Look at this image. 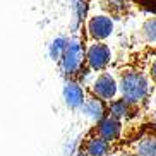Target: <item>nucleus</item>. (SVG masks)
I'll list each match as a JSON object with an SVG mask.
<instances>
[{
	"instance_id": "f257e3e1",
	"label": "nucleus",
	"mask_w": 156,
	"mask_h": 156,
	"mask_svg": "<svg viewBox=\"0 0 156 156\" xmlns=\"http://www.w3.org/2000/svg\"><path fill=\"white\" fill-rule=\"evenodd\" d=\"M117 83H119L120 96L149 108L153 94L151 79L144 65L137 64V58L127 62L122 69L117 70Z\"/></svg>"
},
{
	"instance_id": "f03ea898",
	"label": "nucleus",
	"mask_w": 156,
	"mask_h": 156,
	"mask_svg": "<svg viewBox=\"0 0 156 156\" xmlns=\"http://www.w3.org/2000/svg\"><path fill=\"white\" fill-rule=\"evenodd\" d=\"M62 62V70L67 76V79L77 81L83 76L87 74V67H86V50L81 45V41L77 40H70L65 45V50L60 57Z\"/></svg>"
},
{
	"instance_id": "7ed1b4c3",
	"label": "nucleus",
	"mask_w": 156,
	"mask_h": 156,
	"mask_svg": "<svg viewBox=\"0 0 156 156\" xmlns=\"http://www.w3.org/2000/svg\"><path fill=\"white\" fill-rule=\"evenodd\" d=\"M146 130L156 132V110H149V108H147V110L144 112V113H141L139 117L125 122L124 129H122V137H120V141H119L120 149H122L125 144L132 142L139 134L146 132Z\"/></svg>"
},
{
	"instance_id": "20e7f679",
	"label": "nucleus",
	"mask_w": 156,
	"mask_h": 156,
	"mask_svg": "<svg viewBox=\"0 0 156 156\" xmlns=\"http://www.w3.org/2000/svg\"><path fill=\"white\" fill-rule=\"evenodd\" d=\"M119 151H120L119 141L110 142L106 139L98 137V136L86 134V137L81 142L79 156H112V154H119Z\"/></svg>"
},
{
	"instance_id": "39448f33",
	"label": "nucleus",
	"mask_w": 156,
	"mask_h": 156,
	"mask_svg": "<svg viewBox=\"0 0 156 156\" xmlns=\"http://www.w3.org/2000/svg\"><path fill=\"white\" fill-rule=\"evenodd\" d=\"M112 62V50L105 41H93L86 50V67L93 72H103Z\"/></svg>"
},
{
	"instance_id": "423d86ee",
	"label": "nucleus",
	"mask_w": 156,
	"mask_h": 156,
	"mask_svg": "<svg viewBox=\"0 0 156 156\" xmlns=\"http://www.w3.org/2000/svg\"><path fill=\"white\" fill-rule=\"evenodd\" d=\"M120 156H156V132L146 130L139 134L132 142L125 144L119 153Z\"/></svg>"
},
{
	"instance_id": "0eeeda50",
	"label": "nucleus",
	"mask_w": 156,
	"mask_h": 156,
	"mask_svg": "<svg viewBox=\"0 0 156 156\" xmlns=\"http://www.w3.org/2000/svg\"><path fill=\"white\" fill-rule=\"evenodd\" d=\"M106 103H108V115L122 120L124 124L129 122V120L136 119V117H139L141 113H144L147 110L146 106L139 105V103H134V101H129L124 96H119V98L115 96L113 100L106 101Z\"/></svg>"
},
{
	"instance_id": "6e6552de",
	"label": "nucleus",
	"mask_w": 156,
	"mask_h": 156,
	"mask_svg": "<svg viewBox=\"0 0 156 156\" xmlns=\"http://www.w3.org/2000/svg\"><path fill=\"white\" fill-rule=\"evenodd\" d=\"M122 129H124V122L122 120L115 119L112 115H106L103 119L96 120L87 134L89 136H98V137L106 139L110 142H117L122 137Z\"/></svg>"
},
{
	"instance_id": "1a4fd4ad",
	"label": "nucleus",
	"mask_w": 156,
	"mask_h": 156,
	"mask_svg": "<svg viewBox=\"0 0 156 156\" xmlns=\"http://www.w3.org/2000/svg\"><path fill=\"white\" fill-rule=\"evenodd\" d=\"M91 91L94 93L96 96H100L101 100L110 101L119 94V83H117V79H115L110 72L103 70V72H100V76L94 79V83H93V86H91Z\"/></svg>"
},
{
	"instance_id": "9d476101",
	"label": "nucleus",
	"mask_w": 156,
	"mask_h": 156,
	"mask_svg": "<svg viewBox=\"0 0 156 156\" xmlns=\"http://www.w3.org/2000/svg\"><path fill=\"white\" fill-rule=\"evenodd\" d=\"M87 33L93 41H105L113 33V19L110 16H93L87 21Z\"/></svg>"
},
{
	"instance_id": "9b49d317",
	"label": "nucleus",
	"mask_w": 156,
	"mask_h": 156,
	"mask_svg": "<svg viewBox=\"0 0 156 156\" xmlns=\"http://www.w3.org/2000/svg\"><path fill=\"white\" fill-rule=\"evenodd\" d=\"M100 7L112 19H129L137 12L130 0H100Z\"/></svg>"
},
{
	"instance_id": "f8f14e48",
	"label": "nucleus",
	"mask_w": 156,
	"mask_h": 156,
	"mask_svg": "<svg viewBox=\"0 0 156 156\" xmlns=\"http://www.w3.org/2000/svg\"><path fill=\"white\" fill-rule=\"evenodd\" d=\"M84 112L91 117L94 122L108 115V103L105 100H101L91 91V87H86V98H84Z\"/></svg>"
},
{
	"instance_id": "ddd939ff",
	"label": "nucleus",
	"mask_w": 156,
	"mask_h": 156,
	"mask_svg": "<svg viewBox=\"0 0 156 156\" xmlns=\"http://www.w3.org/2000/svg\"><path fill=\"white\" fill-rule=\"evenodd\" d=\"M64 98L65 103L69 108L76 110V108H81L84 105V98H86V89H84L77 81H72L69 79L64 86Z\"/></svg>"
},
{
	"instance_id": "4468645a",
	"label": "nucleus",
	"mask_w": 156,
	"mask_h": 156,
	"mask_svg": "<svg viewBox=\"0 0 156 156\" xmlns=\"http://www.w3.org/2000/svg\"><path fill=\"white\" fill-rule=\"evenodd\" d=\"M134 40H136V43H139V45L156 43V16L144 21L141 29L134 34Z\"/></svg>"
},
{
	"instance_id": "2eb2a0df",
	"label": "nucleus",
	"mask_w": 156,
	"mask_h": 156,
	"mask_svg": "<svg viewBox=\"0 0 156 156\" xmlns=\"http://www.w3.org/2000/svg\"><path fill=\"white\" fill-rule=\"evenodd\" d=\"M65 45H67V40H64V38H57L53 41V45H51V57L55 60H60V57H62V53L65 50Z\"/></svg>"
},
{
	"instance_id": "dca6fc26",
	"label": "nucleus",
	"mask_w": 156,
	"mask_h": 156,
	"mask_svg": "<svg viewBox=\"0 0 156 156\" xmlns=\"http://www.w3.org/2000/svg\"><path fill=\"white\" fill-rule=\"evenodd\" d=\"M147 74H149V79H151V84L156 87V58L149 64V67H147Z\"/></svg>"
}]
</instances>
